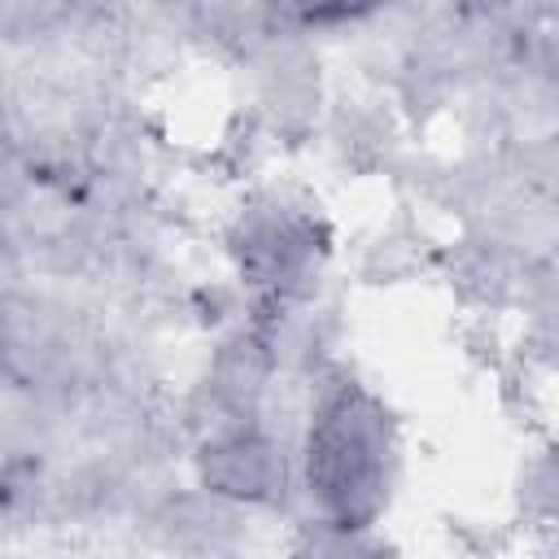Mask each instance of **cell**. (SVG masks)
<instances>
[{
	"instance_id": "6da1fadb",
	"label": "cell",
	"mask_w": 559,
	"mask_h": 559,
	"mask_svg": "<svg viewBox=\"0 0 559 559\" xmlns=\"http://www.w3.org/2000/svg\"><path fill=\"white\" fill-rule=\"evenodd\" d=\"M306 485L328 524L367 528L389 493V419L362 389L332 393L306 437Z\"/></svg>"
},
{
	"instance_id": "277c9868",
	"label": "cell",
	"mask_w": 559,
	"mask_h": 559,
	"mask_svg": "<svg viewBox=\"0 0 559 559\" xmlns=\"http://www.w3.org/2000/svg\"><path fill=\"white\" fill-rule=\"evenodd\" d=\"M293 559H393L384 546L367 542L362 528H341V524H319L301 537Z\"/></svg>"
},
{
	"instance_id": "7a4b0ae2",
	"label": "cell",
	"mask_w": 559,
	"mask_h": 559,
	"mask_svg": "<svg viewBox=\"0 0 559 559\" xmlns=\"http://www.w3.org/2000/svg\"><path fill=\"white\" fill-rule=\"evenodd\" d=\"M236 253H240V271L258 288L280 293L314 258V227L288 210H258L240 223Z\"/></svg>"
},
{
	"instance_id": "3957f363",
	"label": "cell",
	"mask_w": 559,
	"mask_h": 559,
	"mask_svg": "<svg viewBox=\"0 0 559 559\" xmlns=\"http://www.w3.org/2000/svg\"><path fill=\"white\" fill-rule=\"evenodd\" d=\"M201 476L218 493H231V498H266L280 485L284 467H280L275 450L262 437L236 432V437H227L218 445H205Z\"/></svg>"
}]
</instances>
